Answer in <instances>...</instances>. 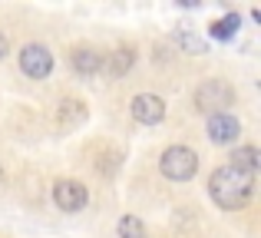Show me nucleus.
<instances>
[{
	"label": "nucleus",
	"instance_id": "nucleus-4",
	"mask_svg": "<svg viewBox=\"0 0 261 238\" xmlns=\"http://www.w3.org/2000/svg\"><path fill=\"white\" fill-rule=\"evenodd\" d=\"M17 60H20V70L30 80H46L53 73V53H50V46H43V43H27Z\"/></svg>",
	"mask_w": 261,
	"mask_h": 238
},
{
	"label": "nucleus",
	"instance_id": "nucleus-12",
	"mask_svg": "<svg viewBox=\"0 0 261 238\" xmlns=\"http://www.w3.org/2000/svg\"><path fill=\"white\" fill-rule=\"evenodd\" d=\"M238 23H242V20H238V13H228L225 20H215V23L208 27V33L215 40H231L238 33Z\"/></svg>",
	"mask_w": 261,
	"mask_h": 238
},
{
	"label": "nucleus",
	"instance_id": "nucleus-7",
	"mask_svg": "<svg viewBox=\"0 0 261 238\" xmlns=\"http://www.w3.org/2000/svg\"><path fill=\"white\" fill-rule=\"evenodd\" d=\"M205 133H208L212 142H218V146H228V142H235L238 136H242V122L231 116V113H215V116H208Z\"/></svg>",
	"mask_w": 261,
	"mask_h": 238
},
{
	"label": "nucleus",
	"instance_id": "nucleus-10",
	"mask_svg": "<svg viewBox=\"0 0 261 238\" xmlns=\"http://www.w3.org/2000/svg\"><path fill=\"white\" fill-rule=\"evenodd\" d=\"M133 63H136V50H116L109 60H102V70L109 73V76H122V73H129L133 70Z\"/></svg>",
	"mask_w": 261,
	"mask_h": 238
},
{
	"label": "nucleus",
	"instance_id": "nucleus-5",
	"mask_svg": "<svg viewBox=\"0 0 261 238\" xmlns=\"http://www.w3.org/2000/svg\"><path fill=\"white\" fill-rule=\"evenodd\" d=\"M53 202H57V208H60V212L76 215V212H83V208H86L89 192H86V186H83V182L60 179L57 186H53Z\"/></svg>",
	"mask_w": 261,
	"mask_h": 238
},
{
	"label": "nucleus",
	"instance_id": "nucleus-3",
	"mask_svg": "<svg viewBox=\"0 0 261 238\" xmlns=\"http://www.w3.org/2000/svg\"><path fill=\"white\" fill-rule=\"evenodd\" d=\"M159 169H162V175L172 179V182H189L192 175L198 172V155L192 152L189 146H169L159 159Z\"/></svg>",
	"mask_w": 261,
	"mask_h": 238
},
{
	"label": "nucleus",
	"instance_id": "nucleus-13",
	"mask_svg": "<svg viewBox=\"0 0 261 238\" xmlns=\"http://www.w3.org/2000/svg\"><path fill=\"white\" fill-rule=\"evenodd\" d=\"M116 232H119V238H146V225L136 215H122L116 222Z\"/></svg>",
	"mask_w": 261,
	"mask_h": 238
},
{
	"label": "nucleus",
	"instance_id": "nucleus-9",
	"mask_svg": "<svg viewBox=\"0 0 261 238\" xmlns=\"http://www.w3.org/2000/svg\"><path fill=\"white\" fill-rule=\"evenodd\" d=\"M258 149L255 146H238L235 152H231V169H238V172H248V175H258Z\"/></svg>",
	"mask_w": 261,
	"mask_h": 238
},
{
	"label": "nucleus",
	"instance_id": "nucleus-1",
	"mask_svg": "<svg viewBox=\"0 0 261 238\" xmlns=\"http://www.w3.org/2000/svg\"><path fill=\"white\" fill-rule=\"evenodd\" d=\"M251 189H255V175L238 172V169H231V166L215 169L212 179H208V195L215 199V205L228 208V212L242 208L245 202L251 199Z\"/></svg>",
	"mask_w": 261,
	"mask_h": 238
},
{
	"label": "nucleus",
	"instance_id": "nucleus-6",
	"mask_svg": "<svg viewBox=\"0 0 261 238\" xmlns=\"http://www.w3.org/2000/svg\"><path fill=\"white\" fill-rule=\"evenodd\" d=\"M129 110H133V119L142 122V126H159V122L166 119V103H162V96H155V93H139V96L129 103Z\"/></svg>",
	"mask_w": 261,
	"mask_h": 238
},
{
	"label": "nucleus",
	"instance_id": "nucleus-14",
	"mask_svg": "<svg viewBox=\"0 0 261 238\" xmlns=\"http://www.w3.org/2000/svg\"><path fill=\"white\" fill-rule=\"evenodd\" d=\"M178 43H182L185 50H192V53H205V43H202V40H195L192 33H182V37H178Z\"/></svg>",
	"mask_w": 261,
	"mask_h": 238
},
{
	"label": "nucleus",
	"instance_id": "nucleus-11",
	"mask_svg": "<svg viewBox=\"0 0 261 238\" xmlns=\"http://www.w3.org/2000/svg\"><path fill=\"white\" fill-rule=\"evenodd\" d=\"M57 119H60V126H76V122H83L86 119L83 103H80V99H63V103H60Z\"/></svg>",
	"mask_w": 261,
	"mask_h": 238
},
{
	"label": "nucleus",
	"instance_id": "nucleus-8",
	"mask_svg": "<svg viewBox=\"0 0 261 238\" xmlns=\"http://www.w3.org/2000/svg\"><path fill=\"white\" fill-rule=\"evenodd\" d=\"M70 66L76 73H83V76H93V73L102 70V53L93 50V46H76L70 53Z\"/></svg>",
	"mask_w": 261,
	"mask_h": 238
},
{
	"label": "nucleus",
	"instance_id": "nucleus-15",
	"mask_svg": "<svg viewBox=\"0 0 261 238\" xmlns=\"http://www.w3.org/2000/svg\"><path fill=\"white\" fill-rule=\"evenodd\" d=\"M10 53V40H7V33H0V60Z\"/></svg>",
	"mask_w": 261,
	"mask_h": 238
},
{
	"label": "nucleus",
	"instance_id": "nucleus-2",
	"mask_svg": "<svg viewBox=\"0 0 261 238\" xmlns=\"http://www.w3.org/2000/svg\"><path fill=\"white\" fill-rule=\"evenodd\" d=\"M235 103V90H231L228 80H205L202 86L195 90V110L205 113V116H215V113H225L228 106Z\"/></svg>",
	"mask_w": 261,
	"mask_h": 238
},
{
	"label": "nucleus",
	"instance_id": "nucleus-16",
	"mask_svg": "<svg viewBox=\"0 0 261 238\" xmlns=\"http://www.w3.org/2000/svg\"><path fill=\"white\" fill-rule=\"evenodd\" d=\"M0 175H4V172H0Z\"/></svg>",
	"mask_w": 261,
	"mask_h": 238
}]
</instances>
